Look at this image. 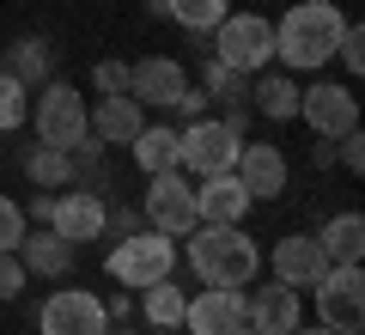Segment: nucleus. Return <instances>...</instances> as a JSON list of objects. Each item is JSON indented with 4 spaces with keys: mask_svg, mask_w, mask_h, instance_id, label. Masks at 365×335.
<instances>
[{
    "mask_svg": "<svg viewBox=\"0 0 365 335\" xmlns=\"http://www.w3.org/2000/svg\"><path fill=\"white\" fill-rule=\"evenodd\" d=\"M341 6L335 0H292L287 13H280V25H274V55H280V67H299V74H317V67H329V55H335L341 43Z\"/></svg>",
    "mask_w": 365,
    "mask_h": 335,
    "instance_id": "1",
    "label": "nucleus"
},
{
    "mask_svg": "<svg viewBox=\"0 0 365 335\" xmlns=\"http://www.w3.org/2000/svg\"><path fill=\"white\" fill-rule=\"evenodd\" d=\"M182 250H189V269L201 286H250L262 269V244L244 226H195Z\"/></svg>",
    "mask_w": 365,
    "mask_h": 335,
    "instance_id": "2",
    "label": "nucleus"
},
{
    "mask_svg": "<svg viewBox=\"0 0 365 335\" xmlns=\"http://www.w3.org/2000/svg\"><path fill=\"white\" fill-rule=\"evenodd\" d=\"M110 281L122 286V293H140V286L165 281V274H177V238L153 232V226H134L128 238H116L110 244Z\"/></svg>",
    "mask_w": 365,
    "mask_h": 335,
    "instance_id": "3",
    "label": "nucleus"
},
{
    "mask_svg": "<svg viewBox=\"0 0 365 335\" xmlns=\"http://www.w3.org/2000/svg\"><path fill=\"white\" fill-rule=\"evenodd\" d=\"M213 61H225L232 74H262L274 61V19L262 13H225L213 25Z\"/></svg>",
    "mask_w": 365,
    "mask_h": 335,
    "instance_id": "4",
    "label": "nucleus"
},
{
    "mask_svg": "<svg viewBox=\"0 0 365 335\" xmlns=\"http://www.w3.org/2000/svg\"><path fill=\"white\" fill-rule=\"evenodd\" d=\"M140 214H146V226L153 232H165V238H189L201 226L195 219V183L182 177V171H153L146 177V195H140Z\"/></svg>",
    "mask_w": 365,
    "mask_h": 335,
    "instance_id": "5",
    "label": "nucleus"
},
{
    "mask_svg": "<svg viewBox=\"0 0 365 335\" xmlns=\"http://www.w3.org/2000/svg\"><path fill=\"white\" fill-rule=\"evenodd\" d=\"M237 146H244V134L232 129L225 116H195L182 122V177H220V171L237 165Z\"/></svg>",
    "mask_w": 365,
    "mask_h": 335,
    "instance_id": "6",
    "label": "nucleus"
},
{
    "mask_svg": "<svg viewBox=\"0 0 365 335\" xmlns=\"http://www.w3.org/2000/svg\"><path fill=\"white\" fill-rule=\"evenodd\" d=\"M91 110H86V91H73L67 79H43V91H37V141L43 146H79L91 134Z\"/></svg>",
    "mask_w": 365,
    "mask_h": 335,
    "instance_id": "7",
    "label": "nucleus"
},
{
    "mask_svg": "<svg viewBox=\"0 0 365 335\" xmlns=\"http://www.w3.org/2000/svg\"><path fill=\"white\" fill-rule=\"evenodd\" d=\"M311 299H317V323L323 329H335V335H359L365 329V274L359 269H329L323 281L311 286Z\"/></svg>",
    "mask_w": 365,
    "mask_h": 335,
    "instance_id": "8",
    "label": "nucleus"
},
{
    "mask_svg": "<svg viewBox=\"0 0 365 335\" xmlns=\"http://www.w3.org/2000/svg\"><path fill=\"white\" fill-rule=\"evenodd\" d=\"M110 311L91 286H61L37 305V335H104Z\"/></svg>",
    "mask_w": 365,
    "mask_h": 335,
    "instance_id": "9",
    "label": "nucleus"
},
{
    "mask_svg": "<svg viewBox=\"0 0 365 335\" xmlns=\"http://www.w3.org/2000/svg\"><path fill=\"white\" fill-rule=\"evenodd\" d=\"M299 122L317 141H335V134L359 129V98H353V86H335V79L299 86Z\"/></svg>",
    "mask_w": 365,
    "mask_h": 335,
    "instance_id": "10",
    "label": "nucleus"
},
{
    "mask_svg": "<svg viewBox=\"0 0 365 335\" xmlns=\"http://www.w3.org/2000/svg\"><path fill=\"white\" fill-rule=\"evenodd\" d=\"M244 323L262 329V335H292L304 323V293L287 286V281H268V286H256V293L244 286Z\"/></svg>",
    "mask_w": 365,
    "mask_h": 335,
    "instance_id": "11",
    "label": "nucleus"
},
{
    "mask_svg": "<svg viewBox=\"0 0 365 335\" xmlns=\"http://www.w3.org/2000/svg\"><path fill=\"white\" fill-rule=\"evenodd\" d=\"M104 214H110V201L98 189H86V183H67V195H55V232L67 238V244H98L104 238Z\"/></svg>",
    "mask_w": 365,
    "mask_h": 335,
    "instance_id": "12",
    "label": "nucleus"
},
{
    "mask_svg": "<svg viewBox=\"0 0 365 335\" xmlns=\"http://www.w3.org/2000/svg\"><path fill=\"white\" fill-rule=\"evenodd\" d=\"M232 177L250 189V201H274V195H287L292 165H287V153H280V146H268V141H244V146H237Z\"/></svg>",
    "mask_w": 365,
    "mask_h": 335,
    "instance_id": "13",
    "label": "nucleus"
},
{
    "mask_svg": "<svg viewBox=\"0 0 365 335\" xmlns=\"http://www.w3.org/2000/svg\"><path fill=\"white\" fill-rule=\"evenodd\" d=\"M244 323V286H201L182 305V329L189 335H232Z\"/></svg>",
    "mask_w": 365,
    "mask_h": 335,
    "instance_id": "14",
    "label": "nucleus"
},
{
    "mask_svg": "<svg viewBox=\"0 0 365 335\" xmlns=\"http://www.w3.org/2000/svg\"><path fill=\"white\" fill-rule=\"evenodd\" d=\"M268 269H274V281H287V286H299V293H311V286L323 281V274L335 269V262L323 256V244H317V238L292 232V238H280V244H274Z\"/></svg>",
    "mask_w": 365,
    "mask_h": 335,
    "instance_id": "15",
    "label": "nucleus"
},
{
    "mask_svg": "<svg viewBox=\"0 0 365 335\" xmlns=\"http://www.w3.org/2000/svg\"><path fill=\"white\" fill-rule=\"evenodd\" d=\"M250 189L232 177V171H220V177H195V219L201 226H244L250 214Z\"/></svg>",
    "mask_w": 365,
    "mask_h": 335,
    "instance_id": "16",
    "label": "nucleus"
},
{
    "mask_svg": "<svg viewBox=\"0 0 365 335\" xmlns=\"http://www.w3.org/2000/svg\"><path fill=\"white\" fill-rule=\"evenodd\" d=\"M19 262H25V274L67 281V274H73V244H67L55 226H25V238H19Z\"/></svg>",
    "mask_w": 365,
    "mask_h": 335,
    "instance_id": "17",
    "label": "nucleus"
},
{
    "mask_svg": "<svg viewBox=\"0 0 365 335\" xmlns=\"http://www.w3.org/2000/svg\"><path fill=\"white\" fill-rule=\"evenodd\" d=\"M128 91L140 104H153V110H170V104L189 91V74H182V61H170V55H146V61H134Z\"/></svg>",
    "mask_w": 365,
    "mask_h": 335,
    "instance_id": "18",
    "label": "nucleus"
},
{
    "mask_svg": "<svg viewBox=\"0 0 365 335\" xmlns=\"http://www.w3.org/2000/svg\"><path fill=\"white\" fill-rule=\"evenodd\" d=\"M140 110H146V104L134 98V91H122V98H98V104H91V116H86V122H91V141H104V146H128L134 134L146 129Z\"/></svg>",
    "mask_w": 365,
    "mask_h": 335,
    "instance_id": "19",
    "label": "nucleus"
},
{
    "mask_svg": "<svg viewBox=\"0 0 365 335\" xmlns=\"http://www.w3.org/2000/svg\"><path fill=\"white\" fill-rule=\"evenodd\" d=\"M134 165L153 177V171H177L182 165V129H170V122H146L140 134H134Z\"/></svg>",
    "mask_w": 365,
    "mask_h": 335,
    "instance_id": "20",
    "label": "nucleus"
},
{
    "mask_svg": "<svg viewBox=\"0 0 365 335\" xmlns=\"http://www.w3.org/2000/svg\"><path fill=\"white\" fill-rule=\"evenodd\" d=\"M317 244H323L329 262H341V269H359V262H365V219L353 214V207H347V214H335V219H323Z\"/></svg>",
    "mask_w": 365,
    "mask_h": 335,
    "instance_id": "21",
    "label": "nucleus"
},
{
    "mask_svg": "<svg viewBox=\"0 0 365 335\" xmlns=\"http://www.w3.org/2000/svg\"><path fill=\"white\" fill-rule=\"evenodd\" d=\"M182 305H189V293H182L177 281H153V286H140V317H146V329H182Z\"/></svg>",
    "mask_w": 365,
    "mask_h": 335,
    "instance_id": "22",
    "label": "nucleus"
},
{
    "mask_svg": "<svg viewBox=\"0 0 365 335\" xmlns=\"http://www.w3.org/2000/svg\"><path fill=\"white\" fill-rule=\"evenodd\" d=\"M250 110L268 122H299V86H292L287 74H268L250 86Z\"/></svg>",
    "mask_w": 365,
    "mask_h": 335,
    "instance_id": "23",
    "label": "nucleus"
},
{
    "mask_svg": "<svg viewBox=\"0 0 365 335\" xmlns=\"http://www.w3.org/2000/svg\"><path fill=\"white\" fill-rule=\"evenodd\" d=\"M49 67H55V49L43 37H19L13 49H6V74L19 79V86H37V79H49Z\"/></svg>",
    "mask_w": 365,
    "mask_h": 335,
    "instance_id": "24",
    "label": "nucleus"
},
{
    "mask_svg": "<svg viewBox=\"0 0 365 335\" xmlns=\"http://www.w3.org/2000/svg\"><path fill=\"white\" fill-rule=\"evenodd\" d=\"M25 177L37 183V189H67V183H73V159H67L61 146H31L25 153Z\"/></svg>",
    "mask_w": 365,
    "mask_h": 335,
    "instance_id": "25",
    "label": "nucleus"
},
{
    "mask_svg": "<svg viewBox=\"0 0 365 335\" xmlns=\"http://www.w3.org/2000/svg\"><path fill=\"white\" fill-rule=\"evenodd\" d=\"M158 13L177 19L182 31H213L225 13H232V0H158Z\"/></svg>",
    "mask_w": 365,
    "mask_h": 335,
    "instance_id": "26",
    "label": "nucleus"
},
{
    "mask_svg": "<svg viewBox=\"0 0 365 335\" xmlns=\"http://www.w3.org/2000/svg\"><path fill=\"white\" fill-rule=\"evenodd\" d=\"M25 122H31V86H19V79L0 67V134L25 129Z\"/></svg>",
    "mask_w": 365,
    "mask_h": 335,
    "instance_id": "27",
    "label": "nucleus"
},
{
    "mask_svg": "<svg viewBox=\"0 0 365 335\" xmlns=\"http://www.w3.org/2000/svg\"><path fill=\"white\" fill-rule=\"evenodd\" d=\"M207 98H220V104H250V74H232L225 61H207Z\"/></svg>",
    "mask_w": 365,
    "mask_h": 335,
    "instance_id": "28",
    "label": "nucleus"
},
{
    "mask_svg": "<svg viewBox=\"0 0 365 335\" xmlns=\"http://www.w3.org/2000/svg\"><path fill=\"white\" fill-rule=\"evenodd\" d=\"M25 207L13 201V195H0V250H19V238H25Z\"/></svg>",
    "mask_w": 365,
    "mask_h": 335,
    "instance_id": "29",
    "label": "nucleus"
},
{
    "mask_svg": "<svg viewBox=\"0 0 365 335\" xmlns=\"http://www.w3.org/2000/svg\"><path fill=\"white\" fill-rule=\"evenodd\" d=\"M335 61L347 67V74H359V67H365V31L353 25V19H347V25H341V43H335Z\"/></svg>",
    "mask_w": 365,
    "mask_h": 335,
    "instance_id": "30",
    "label": "nucleus"
},
{
    "mask_svg": "<svg viewBox=\"0 0 365 335\" xmlns=\"http://www.w3.org/2000/svg\"><path fill=\"white\" fill-rule=\"evenodd\" d=\"M25 286H31V274L19 262V250H0V299H19Z\"/></svg>",
    "mask_w": 365,
    "mask_h": 335,
    "instance_id": "31",
    "label": "nucleus"
},
{
    "mask_svg": "<svg viewBox=\"0 0 365 335\" xmlns=\"http://www.w3.org/2000/svg\"><path fill=\"white\" fill-rule=\"evenodd\" d=\"M98 91H104V98H122V91H128V79H134V67L128 61H98Z\"/></svg>",
    "mask_w": 365,
    "mask_h": 335,
    "instance_id": "32",
    "label": "nucleus"
},
{
    "mask_svg": "<svg viewBox=\"0 0 365 335\" xmlns=\"http://www.w3.org/2000/svg\"><path fill=\"white\" fill-rule=\"evenodd\" d=\"M335 159H341V165H347V171H359V165H365V134H359V129L335 134Z\"/></svg>",
    "mask_w": 365,
    "mask_h": 335,
    "instance_id": "33",
    "label": "nucleus"
},
{
    "mask_svg": "<svg viewBox=\"0 0 365 335\" xmlns=\"http://www.w3.org/2000/svg\"><path fill=\"white\" fill-rule=\"evenodd\" d=\"M170 110H177V116H182V122H195V116H201V110H207V91H201V86H189V91H182V98H177V104H170Z\"/></svg>",
    "mask_w": 365,
    "mask_h": 335,
    "instance_id": "34",
    "label": "nucleus"
},
{
    "mask_svg": "<svg viewBox=\"0 0 365 335\" xmlns=\"http://www.w3.org/2000/svg\"><path fill=\"white\" fill-rule=\"evenodd\" d=\"M25 219H31V226H49V219H55V195L43 189L37 201H31V214H25Z\"/></svg>",
    "mask_w": 365,
    "mask_h": 335,
    "instance_id": "35",
    "label": "nucleus"
},
{
    "mask_svg": "<svg viewBox=\"0 0 365 335\" xmlns=\"http://www.w3.org/2000/svg\"><path fill=\"white\" fill-rule=\"evenodd\" d=\"M104 311H110V317H128V311H134V299H128V293H116V299H104Z\"/></svg>",
    "mask_w": 365,
    "mask_h": 335,
    "instance_id": "36",
    "label": "nucleus"
},
{
    "mask_svg": "<svg viewBox=\"0 0 365 335\" xmlns=\"http://www.w3.org/2000/svg\"><path fill=\"white\" fill-rule=\"evenodd\" d=\"M292 335H335V329H323V323H317V329H304V323H299V329H292Z\"/></svg>",
    "mask_w": 365,
    "mask_h": 335,
    "instance_id": "37",
    "label": "nucleus"
},
{
    "mask_svg": "<svg viewBox=\"0 0 365 335\" xmlns=\"http://www.w3.org/2000/svg\"><path fill=\"white\" fill-rule=\"evenodd\" d=\"M232 335H262V329H250V323H237V329H232Z\"/></svg>",
    "mask_w": 365,
    "mask_h": 335,
    "instance_id": "38",
    "label": "nucleus"
},
{
    "mask_svg": "<svg viewBox=\"0 0 365 335\" xmlns=\"http://www.w3.org/2000/svg\"><path fill=\"white\" fill-rule=\"evenodd\" d=\"M104 335H134V329H104Z\"/></svg>",
    "mask_w": 365,
    "mask_h": 335,
    "instance_id": "39",
    "label": "nucleus"
}]
</instances>
